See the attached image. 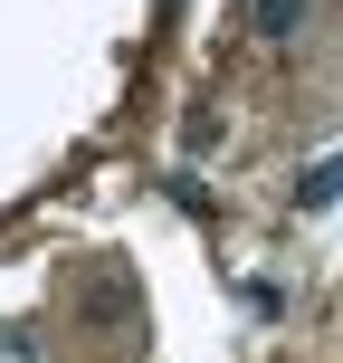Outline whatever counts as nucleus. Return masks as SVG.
<instances>
[{
  "instance_id": "1",
  "label": "nucleus",
  "mask_w": 343,
  "mask_h": 363,
  "mask_svg": "<svg viewBox=\"0 0 343 363\" xmlns=\"http://www.w3.org/2000/svg\"><path fill=\"white\" fill-rule=\"evenodd\" d=\"M334 201H343V153H325V163L296 182V211H334Z\"/></svg>"
},
{
  "instance_id": "2",
  "label": "nucleus",
  "mask_w": 343,
  "mask_h": 363,
  "mask_svg": "<svg viewBox=\"0 0 343 363\" xmlns=\"http://www.w3.org/2000/svg\"><path fill=\"white\" fill-rule=\"evenodd\" d=\"M248 19L267 38H296V19H306V0H248Z\"/></svg>"
},
{
  "instance_id": "3",
  "label": "nucleus",
  "mask_w": 343,
  "mask_h": 363,
  "mask_svg": "<svg viewBox=\"0 0 343 363\" xmlns=\"http://www.w3.org/2000/svg\"><path fill=\"white\" fill-rule=\"evenodd\" d=\"M0 363H29V335H10V325H0Z\"/></svg>"
}]
</instances>
